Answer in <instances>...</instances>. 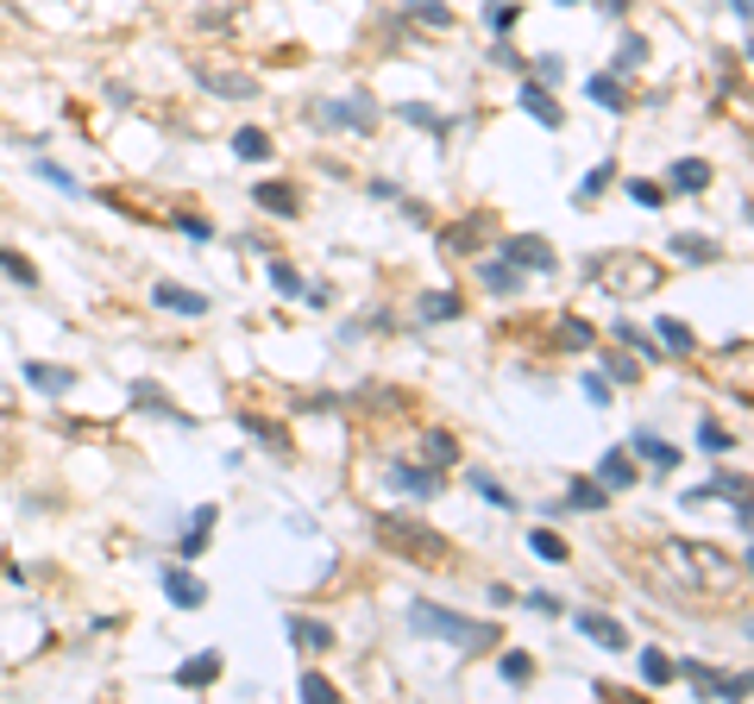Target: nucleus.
<instances>
[{"label": "nucleus", "mask_w": 754, "mask_h": 704, "mask_svg": "<svg viewBox=\"0 0 754 704\" xmlns=\"http://www.w3.org/2000/svg\"><path fill=\"white\" fill-rule=\"evenodd\" d=\"M302 698H309V704H333L340 692H333V685L321 680V673H302Z\"/></svg>", "instance_id": "obj_48"}, {"label": "nucleus", "mask_w": 754, "mask_h": 704, "mask_svg": "<svg viewBox=\"0 0 754 704\" xmlns=\"http://www.w3.org/2000/svg\"><path fill=\"white\" fill-rule=\"evenodd\" d=\"M528 548L541 553V560H566V541L554 535V528H535V535H528Z\"/></svg>", "instance_id": "obj_45"}, {"label": "nucleus", "mask_w": 754, "mask_h": 704, "mask_svg": "<svg viewBox=\"0 0 754 704\" xmlns=\"http://www.w3.org/2000/svg\"><path fill=\"white\" fill-rule=\"evenodd\" d=\"M598 485H603V490H629V485H636V453H622V447H610V453H603Z\"/></svg>", "instance_id": "obj_16"}, {"label": "nucleus", "mask_w": 754, "mask_h": 704, "mask_svg": "<svg viewBox=\"0 0 754 704\" xmlns=\"http://www.w3.org/2000/svg\"><path fill=\"white\" fill-rule=\"evenodd\" d=\"M251 201H258L265 215H283V220H296V215H302V201H296V189H290V183H258V189H251Z\"/></svg>", "instance_id": "obj_15"}, {"label": "nucleus", "mask_w": 754, "mask_h": 704, "mask_svg": "<svg viewBox=\"0 0 754 704\" xmlns=\"http://www.w3.org/2000/svg\"><path fill=\"white\" fill-rule=\"evenodd\" d=\"M603 377H610V384H636L641 365L636 359H622V352H603Z\"/></svg>", "instance_id": "obj_41"}, {"label": "nucleus", "mask_w": 754, "mask_h": 704, "mask_svg": "<svg viewBox=\"0 0 754 704\" xmlns=\"http://www.w3.org/2000/svg\"><path fill=\"white\" fill-rule=\"evenodd\" d=\"M403 120L409 126H427V133H446V120L434 114V107H422V101H403Z\"/></svg>", "instance_id": "obj_46"}, {"label": "nucleus", "mask_w": 754, "mask_h": 704, "mask_svg": "<svg viewBox=\"0 0 754 704\" xmlns=\"http://www.w3.org/2000/svg\"><path fill=\"white\" fill-rule=\"evenodd\" d=\"M528 604L541 610V617H560V598H554V591H528Z\"/></svg>", "instance_id": "obj_52"}, {"label": "nucleus", "mask_w": 754, "mask_h": 704, "mask_svg": "<svg viewBox=\"0 0 754 704\" xmlns=\"http://www.w3.org/2000/svg\"><path fill=\"white\" fill-rule=\"evenodd\" d=\"M560 7H579V0H560Z\"/></svg>", "instance_id": "obj_55"}, {"label": "nucleus", "mask_w": 754, "mask_h": 704, "mask_svg": "<svg viewBox=\"0 0 754 704\" xmlns=\"http://www.w3.org/2000/svg\"><path fill=\"white\" fill-rule=\"evenodd\" d=\"M585 95L598 101V107H610V114H629V95H622V82L610 76V70H603V76H591V82H585Z\"/></svg>", "instance_id": "obj_24"}, {"label": "nucleus", "mask_w": 754, "mask_h": 704, "mask_svg": "<svg viewBox=\"0 0 754 704\" xmlns=\"http://www.w3.org/2000/svg\"><path fill=\"white\" fill-rule=\"evenodd\" d=\"M673 258H685V265H716L723 252H716L704 234H679V239H673Z\"/></svg>", "instance_id": "obj_29"}, {"label": "nucleus", "mask_w": 754, "mask_h": 704, "mask_svg": "<svg viewBox=\"0 0 754 704\" xmlns=\"http://www.w3.org/2000/svg\"><path fill=\"white\" fill-rule=\"evenodd\" d=\"M239 428H246L251 441H265V447H283V428H277V422H265V415H239Z\"/></svg>", "instance_id": "obj_42"}, {"label": "nucleus", "mask_w": 754, "mask_h": 704, "mask_svg": "<svg viewBox=\"0 0 754 704\" xmlns=\"http://www.w3.org/2000/svg\"><path fill=\"white\" fill-rule=\"evenodd\" d=\"M415 309H422V321H453V314H459L465 302H459L453 290H427L422 302H415Z\"/></svg>", "instance_id": "obj_30"}, {"label": "nucleus", "mask_w": 754, "mask_h": 704, "mask_svg": "<svg viewBox=\"0 0 754 704\" xmlns=\"http://www.w3.org/2000/svg\"><path fill=\"white\" fill-rule=\"evenodd\" d=\"M271 290H283V296H302V290H309V277L296 271V265H271Z\"/></svg>", "instance_id": "obj_43"}, {"label": "nucleus", "mask_w": 754, "mask_h": 704, "mask_svg": "<svg viewBox=\"0 0 754 704\" xmlns=\"http://www.w3.org/2000/svg\"><path fill=\"white\" fill-rule=\"evenodd\" d=\"M641 680H648V685H667V680H673V654H660V648H641Z\"/></svg>", "instance_id": "obj_32"}, {"label": "nucleus", "mask_w": 754, "mask_h": 704, "mask_svg": "<svg viewBox=\"0 0 754 704\" xmlns=\"http://www.w3.org/2000/svg\"><path fill=\"white\" fill-rule=\"evenodd\" d=\"M214 522H220V509H214V504H202V509H195V516H189V528H183V541H176V560H202V553H208Z\"/></svg>", "instance_id": "obj_10"}, {"label": "nucleus", "mask_w": 754, "mask_h": 704, "mask_svg": "<svg viewBox=\"0 0 754 704\" xmlns=\"http://www.w3.org/2000/svg\"><path fill=\"white\" fill-rule=\"evenodd\" d=\"M233 152L246 157V164H265V157H271V138L258 133V126H239V133H233Z\"/></svg>", "instance_id": "obj_31"}, {"label": "nucleus", "mask_w": 754, "mask_h": 704, "mask_svg": "<svg viewBox=\"0 0 754 704\" xmlns=\"http://www.w3.org/2000/svg\"><path fill=\"white\" fill-rule=\"evenodd\" d=\"M585 396H591V403L603 410V403H610V377H603V372H591V377H585Z\"/></svg>", "instance_id": "obj_50"}, {"label": "nucleus", "mask_w": 754, "mask_h": 704, "mask_svg": "<svg viewBox=\"0 0 754 704\" xmlns=\"http://www.w3.org/2000/svg\"><path fill=\"white\" fill-rule=\"evenodd\" d=\"M711 497H748V478H742V472H723V478H711V485L685 490V504H711Z\"/></svg>", "instance_id": "obj_23"}, {"label": "nucleus", "mask_w": 754, "mask_h": 704, "mask_svg": "<svg viewBox=\"0 0 754 704\" xmlns=\"http://www.w3.org/2000/svg\"><path fill=\"white\" fill-rule=\"evenodd\" d=\"M176 227H183V234H189V239H208V234H214V227H208V220H202V215H176Z\"/></svg>", "instance_id": "obj_51"}, {"label": "nucleus", "mask_w": 754, "mask_h": 704, "mask_svg": "<svg viewBox=\"0 0 754 704\" xmlns=\"http://www.w3.org/2000/svg\"><path fill=\"white\" fill-rule=\"evenodd\" d=\"M133 410H145V415H164V422H176V428H195L189 415L176 410V403H171V396H164V391H157L152 377H138V384H133Z\"/></svg>", "instance_id": "obj_13"}, {"label": "nucleus", "mask_w": 754, "mask_h": 704, "mask_svg": "<svg viewBox=\"0 0 754 704\" xmlns=\"http://www.w3.org/2000/svg\"><path fill=\"white\" fill-rule=\"evenodd\" d=\"M641 63H648V39H636V32H629V39L617 44V70H610V76H622V70H641Z\"/></svg>", "instance_id": "obj_36"}, {"label": "nucleus", "mask_w": 754, "mask_h": 704, "mask_svg": "<svg viewBox=\"0 0 754 704\" xmlns=\"http://www.w3.org/2000/svg\"><path fill=\"white\" fill-rule=\"evenodd\" d=\"M711 164L704 157H685V164H673V196H698V189H711Z\"/></svg>", "instance_id": "obj_22"}, {"label": "nucleus", "mask_w": 754, "mask_h": 704, "mask_svg": "<svg viewBox=\"0 0 754 704\" xmlns=\"http://www.w3.org/2000/svg\"><path fill=\"white\" fill-rule=\"evenodd\" d=\"M503 258H509L516 271H554V265H560V258H554V246H547V239H535V234L503 239Z\"/></svg>", "instance_id": "obj_8"}, {"label": "nucleus", "mask_w": 754, "mask_h": 704, "mask_svg": "<svg viewBox=\"0 0 754 704\" xmlns=\"http://www.w3.org/2000/svg\"><path fill=\"white\" fill-rule=\"evenodd\" d=\"M422 459H427V466H434V472H446V466H453V459H459V441H453V434H446V428H434V434H427V441H422Z\"/></svg>", "instance_id": "obj_28"}, {"label": "nucleus", "mask_w": 754, "mask_h": 704, "mask_svg": "<svg viewBox=\"0 0 754 704\" xmlns=\"http://www.w3.org/2000/svg\"><path fill=\"white\" fill-rule=\"evenodd\" d=\"M698 447L711 453V459H723V453L735 447L730 434H723V422H711V415H704V422H698Z\"/></svg>", "instance_id": "obj_33"}, {"label": "nucleus", "mask_w": 754, "mask_h": 704, "mask_svg": "<svg viewBox=\"0 0 754 704\" xmlns=\"http://www.w3.org/2000/svg\"><path fill=\"white\" fill-rule=\"evenodd\" d=\"M478 277H484V283H490V290H497V296L523 290V271H516L509 258H484V265H478Z\"/></svg>", "instance_id": "obj_25"}, {"label": "nucleus", "mask_w": 754, "mask_h": 704, "mask_svg": "<svg viewBox=\"0 0 754 704\" xmlns=\"http://www.w3.org/2000/svg\"><path fill=\"white\" fill-rule=\"evenodd\" d=\"M152 302H157V309H176V314H208V296L183 290V283H157Z\"/></svg>", "instance_id": "obj_21"}, {"label": "nucleus", "mask_w": 754, "mask_h": 704, "mask_svg": "<svg viewBox=\"0 0 754 704\" xmlns=\"http://www.w3.org/2000/svg\"><path fill=\"white\" fill-rule=\"evenodd\" d=\"M403 7H409V13H415V20L441 25V32H446V25H453V7H441V0H403Z\"/></svg>", "instance_id": "obj_40"}, {"label": "nucleus", "mask_w": 754, "mask_h": 704, "mask_svg": "<svg viewBox=\"0 0 754 704\" xmlns=\"http://www.w3.org/2000/svg\"><path fill=\"white\" fill-rule=\"evenodd\" d=\"M516 101H523V114H528V120H541L547 133H560V126H566V107L547 95L541 82H523V95H516Z\"/></svg>", "instance_id": "obj_12"}, {"label": "nucleus", "mask_w": 754, "mask_h": 704, "mask_svg": "<svg viewBox=\"0 0 754 704\" xmlns=\"http://www.w3.org/2000/svg\"><path fill=\"white\" fill-rule=\"evenodd\" d=\"M654 333L667 340V352H692V328H685V321H673V314H660Z\"/></svg>", "instance_id": "obj_34"}, {"label": "nucleus", "mask_w": 754, "mask_h": 704, "mask_svg": "<svg viewBox=\"0 0 754 704\" xmlns=\"http://www.w3.org/2000/svg\"><path fill=\"white\" fill-rule=\"evenodd\" d=\"M25 384H39V391L63 396L70 384H76V372H63V365H39V359H32V365H25Z\"/></svg>", "instance_id": "obj_27"}, {"label": "nucleus", "mask_w": 754, "mask_h": 704, "mask_svg": "<svg viewBox=\"0 0 754 704\" xmlns=\"http://www.w3.org/2000/svg\"><path fill=\"white\" fill-rule=\"evenodd\" d=\"M390 485L403 490V497H441V472H434V466H409V459H396V466H390Z\"/></svg>", "instance_id": "obj_11"}, {"label": "nucleus", "mask_w": 754, "mask_h": 704, "mask_svg": "<svg viewBox=\"0 0 754 704\" xmlns=\"http://www.w3.org/2000/svg\"><path fill=\"white\" fill-rule=\"evenodd\" d=\"M554 333H560V346H566V352L591 346V321H572V314H560V321H554Z\"/></svg>", "instance_id": "obj_35"}, {"label": "nucleus", "mask_w": 754, "mask_h": 704, "mask_svg": "<svg viewBox=\"0 0 754 704\" xmlns=\"http://www.w3.org/2000/svg\"><path fill=\"white\" fill-rule=\"evenodd\" d=\"M617 183V164H598V170H585V183H579V201H598L603 189Z\"/></svg>", "instance_id": "obj_39"}, {"label": "nucleus", "mask_w": 754, "mask_h": 704, "mask_svg": "<svg viewBox=\"0 0 754 704\" xmlns=\"http://www.w3.org/2000/svg\"><path fill=\"white\" fill-rule=\"evenodd\" d=\"M603 504H610V490H603L598 478H572V490H566L547 516H560V509H603Z\"/></svg>", "instance_id": "obj_18"}, {"label": "nucleus", "mask_w": 754, "mask_h": 704, "mask_svg": "<svg viewBox=\"0 0 754 704\" xmlns=\"http://www.w3.org/2000/svg\"><path fill=\"white\" fill-rule=\"evenodd\" d=\"M591 277H598L603 290L610 296H654L660 290V265L654 258H641V252H617V258H598V265H591Z\"/></svg>", "instance_id": "obj_3"}, {"label": "nucleus", "mask_w": 754, "mask_h": 704, "mask_svg": "<svg viewBox=\"0 0 754 704\" xmlns=\"http://www.w3.org/2000/svg\"><path fill=\"white\" fill-rule=\"evenodd\" d=\"M472 239H484V220H478V215L453 220V227H446V234H441V246H446V252H478Z\"/></svg>", "instance_id": "obj_26"}, {"label": "nucleus", "mask_w": 754, "mask_h": 704, "mask_svg": "<svg viewBox=\"0 0 754 704\" xmlns=\"http://www.w3.org/2000/svg\"><path fill=\"white\" fill-rule=\"evenodd\" d=\"M0 271L13 277V283H25V290H32V283H39V271H32V265H25L20 252H7V246H0Z\"/></svg>", "instance_id": "obj_44"}, {"label": "nucleus", "mask_w": 754, "mask_h": 704, "mask_svg": "<svg viewBox=\"0 0 754 704\" xmlns=\"http://www.w3.org/2000/svg\"><path fill=\"white\" fill-rule=\"evenodd\" d=\"M39 176H44V183H58V189H70V196H82V189H76V176L63 170V164H51V157H39Z\"/></svg>", "instance_id": "obj_49"}, {"label": "nucleus", "mask_w": 754, "mask_h": 704, "mask_svg": "<svg viewBox=\"0 0 754 704\" xmlns=\"http://www.w3.org/2000/svg\"><path fill=\"white\" fill-rule=\"evenodd\" d=\"M409 623L422 629V635H441V642H459V648H490L497 642V629L490 623H465V617H453V610H434V604H409Z\"/></svg>", "instance_id": "obj_4"}, {"label": "nucleus", "mask_w": 754, "mask_h": 704, "mask_svg": "<svg viewBox=\"0 0 754 704\" xmlns=\"http://www.w3.org/2000/svg\"><path fill=\"white\" fill-rule=\"evenodd\" d=\"M730 13H735L742 25H748V0H730Z\"/></svg>", "instance_id": "obj_54"}, {"label": "nucleus", "mask_w": 754, "mask_h": 704, "mask_svg": "<svg viewBox=\"0 0 754 704\" xmlns=\"http://www.w3.org/2000/svg\"><path fill=\"white\" fill-rule=\"evenodd\" d=\"M220 680V648H208V654H195V661L176 666V685H189V692H202V685Z\"/></svg>", "instance_id": "obj_17"}, {"label": "nucleus", "mask_w": 754, "mask_h": 704, "mask_svg": "<svg viewBox=\"0 0 754 704\" xmlns=\"http://www.w3.org/2000/svg\"><path fill=\"white\" fill-rule=\"evenodd\" d=\"M290 642L302 648V654H328V648H333V629L314 623V617H290Z\"/></svg>", "instance_id": "obj_20"}, {"label": "nucleus", "mask_w": 754, "mask_h": 704, "mask_svg": "<svg viewBox=\"0 0 754 704\" xmlns=\"http://www.w3.org/2000/svg\"><path fill=\"white\" fill-rule=\"evenodd\" d=\"M629 453H636V459H648L654 472H673L679 466V447H673V441H660V434H636V441H629Z\"/></svg>", "instance_id": "obj_19"}, {"label": "nucleus", "mask_w": 754, "mask_h": 704, "mask_svg": "<svg viewBox=\"0 0 754 704\" xmlns=\"http://www.w3.org/2000/svg\"><path fill=\"white\" fill-rule=\"evenodd\" d=\"M673 680H692L704 698H748V673H723V666H704V661H679Z\"/></svg>", "instance_id": "obj_5"}, {"label": "nucleus", "mask_w": 754, "mask_h": 704, "mask_svg": "<svg viewBox=\"0 0 754 704\" xmlns=\"http://www.w3.org/2000/svg\"><path fill=\"white\" fill-rule=\"evenodd\" d=\"M572 623H579V635H585V642L610 648V654H622V648H629V629H622L617 617H603V610H579Z\"/></svg>", "instance_id": "obj_9"}, {"label": "nucleus", "mask_w": 754, "mask_h": 704, "mask_svg": "<svg viewBox=\"0 0 754 704\" xmlns=\"http://www.w3.org/2000/svg\"><path fill=\"white\" fill-rule=\"evenodd\" d=\"M472 490H478L484 504H497V509H516V497H509V490H503L497 478H490V472H472Z\"/></svg>", "instance_id": "obj_38"}, {"label": "nucleus", "mask_w": 754, "mask_h": 704, "mask_svg": "<svg viewBox=\"0 0 754 704\" xmlns=\"http://www.w3.org/2000/svg\"><path fill=\"white\" fill-rule=\"evenodd\" d=\"M503 680L528 685V680H535V661H528V654H503Z\"/></svg>", "instance_id": "obj_47"}, {"label": "nucleus", "mask_w": 754, "mask_h": 704, "mask_svg": "<svg viewBox=\"0 0 754 704\" xmlns=\"http://www.w3.org/2000/svg\"><path fill=\"white\" fill-rule=\"evenodd\" d=\"M164 591H171V604L176 610H202L208 604V586H202V579H195V572H164Z\"/></svg>", "instance_id": "obj_14"}, {"label": "nucleus", "mask_w": 754, "mask_h": 704, "mask_svg": "<svg viewBox=\"0 0 754 704\" xmlns=\"http://www.w3.org/2000/svg\"><path fill=\"white\" fill-rule=\"evenodd\" d=\"M371 535H378L390 553H403V560H441L446 553L441 535L422 528V522H409V516H371Z\"/></svg>", "instance_id": "obj_2"}, {"label": "nucleus", "mask_w": 754, "mask_h": 704, "mask_svg": "<svg viewBox=\"0 0 754 704\" xmlns=\"http://www.w3.org/2000/svg\"><path fill=\"white\" fill-rule=\"evenodd\" d=\"M509 25H516V7H503L497 0V7H490V32H509Z\"/></svg>", "instance_id": "obj_53"}, {"label": "nucleus", "mask_w": 754, "mask_h": 704, "mask_svg": "<svg viewBox=\"0 0 754 704\" xmlns=\"http://www.w3.org/2000/svg\"><path fill=\"white\" fill-rule=\"evenodd\" d=\"M622 196L636 201V208H660V201H667V189H660V183H648V176H629V189H622Z\"/></svg>", "instance_id": "obj_37"}, {"label": "nucleus", "mask_w": 754, "mask_h": 704, "mask_svg": "<svg viewBox=\"0 0 754 704\" xmlns=\"http://www.w3.org/2000/svg\"><path fill=\"white\" fill-rule=\"evenodd\" d=\"M654 572L673 579L679 591H692V598H730V591H742V560L711 548V541H660Z\"/></svg>", "instance_id": "obj_1"}, {"label": "nucleus", "mask_w": 754, "mask_h": 704, "mask_svg": "<svg viewBox=\"0 0 754 704\" xmlns=\"http://www.w3.org/2000/svg\"><path fill=\"white\" fill-rule=\"evenodd\" d=\"M321 126H352V133H371L378 126V101L371 95H340V101H314L309 107Z\"/></svg>", "instance_id": "obj_6"}, {"label": "nucleus", "mask_w": 754, "mask_h": 704, "mask_svg": "<svg viewBox=\"0 0 754 704\" xmlns=\"http://www.w3.org/2000/svg\"><path fill=\"white\" fill-rule=\"evenodd\" d=\"M195 82H202L208 95H220V101H251L258 95V76H246V70H220V63H195Z\"/></svg>", "instance_id": "obj_7"}]
</instances>
